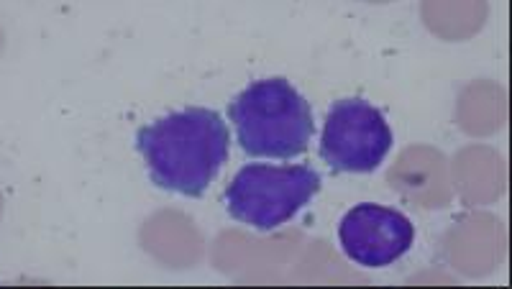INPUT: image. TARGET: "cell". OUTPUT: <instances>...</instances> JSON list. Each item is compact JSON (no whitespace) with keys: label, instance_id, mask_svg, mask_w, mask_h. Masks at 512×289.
I'll return each mask as SVG.
<instances>
[{"label":"cell","instance_id":"cell-1","mask_svg":"<svg viewBox=\"0 0 512 289\" xmlns=\"http://www.w3.org/2000/svg\"><path fill=\"white\" fill-rule=\"evenodd\" d=\"M231 133L210 108H185L141 126L136 151L157 187L185 197H203L228 162Z\"/></svg>","mask_w":512,"mask_h":289},{"label":"cell","instance_id":"cell-2","mask_svg":"<svg viewBox=\"0 0 512 289\" xmlns=\"http://www.w3.org/2000/svg\"><path fill=\"white\" fill-rule=\"evenodd\" d=\"M241 149L254 159H295L315 133L313 108L285 77L251 82L228 103Z\"/></svg>","mask_w":512,"mask_h":289},{"label":"cell","instance_id":"cell-4","mask_svg":"<svg viewBox=\"0 0 512 289\" xmlns=\"http://www.w3.org/2000/svg\"><path fill=\"white\" fill-rule=\"evenodd\" d=\"M390 149L392 128L382 110L361 98L331 105L320 131V157L333 172H374Z\"/></svg>","mask_w":512,"mask_h":289},{"label":"cell","instance_id":"cell-3","mask_svg":"<svg viewBox=\"0 0 512 289\" xmlns=\"http://www.w3.org/2000/svg\"><path fill=\"white\" fill-rule=\"evenodd\" d=\"M318 192L320 174L310 164H246L223 197L233 220L267 233L290 223Z\"/></svg>","mask_w":512,"mask_h":289},{"label":"cell","instance_id":"cell-5","mask_svg":"<svg viewBox=\"0 0 512 289\" xmlns=\"http://www.w3.org/2000/svg\"><path fill=\"white\" fill-rule=\"evenodd\" d=\"M338 241L354 264L382 269L408 254L415 241V226L400 210L361 203L344 215Z\"/></svg>","mask_w":512,"mask_h":289}]
</instances>
